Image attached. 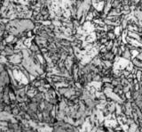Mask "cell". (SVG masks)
Listing matches in <instances>:
<instances>
[{"instance_id":"cell-8","label":"cell","mask_w":142,"mask_h":132,"mask_svg":"<svg viewBox=\"0 0 142 132\" xmlns=\"http://www.w3.org/2000/svg\"><path fill=\"white\" fill-rule=\"evenodd\" d=\"M136 57H138V59H140V60H142V52H140V53H138V55H137Z\"/></svg>"},{"instance_id":"cell-1","label":"cell","mask_w":142,"mask_h":132,"mask_svg":"<svg viewBox=\"0 0 142 132\" xmlns=\"http://www.w3.org/2000/svg\"><path fill=\"white\" fill-rule=\"evenodd\" d=\"M121 58L124 59V60H125V61H128V62H131V59H132L131 51L126 48V49H125V50L123 52V54H122V56H121Z\"/></svg>"},{"instance_id":"cell-7","label":"cell","mask_w":142,"mask_h":132,"mask_svg":"<svg viewBox=\"0 0 142 132\" xmlns=\"http://www.w3.org/2000/svg\"><path fill=\"white\" fill-rule=\"evenodd\" d=\"M123 10H125V11H131V5H123Z\"/></svg>"},{"instance_id":"cell-3","label":"cell","mask_w":142,"mask_h":132,"mask_svg":"<svg viewBox=\"0 0 142 132\" xmlns=\"http://www.w3.org/2000/svg\"><path fill=\"white\" fill-rule=\"evenodd\" d=\"M107 38L108 40L114 41L117 38V35L115 31H107Z\"/></svg>"},{"instance_id":"cell-5","label":"cell","mask_w":142,"mask_h":132,"mask_svg":"<svg viewBox=\"0 0 142 132\" xmlns=\"http://www.w3.org/2000/svg\"><path fill=\"white\" fill-rule=\"evenodd\" d=\"M112 81V78L109 76H103L102 77L101 83H108V82H111Z\"/></svg>"},{"instance_id":"cell-2","label":"cell","mask_w":142,"mask_h":132,"mask_svg":"<svg viewBox=\"0 0 142 132\" xmlns=\"http://www.w3.org/2000/svg\"><path fill=\"white\" fill-rule=\"evenodd\" d=\"M131 62L133 64L134 67L138 68V69H142V60L138 59V57H133L131 59Z\"/></svg>"},{"instance_id":"cell-4","label":"cell","mask_w":142,"mask_h":132,"mask_svg":"<svg viewBox=\"0 0 142 132\" xmlns=\"http://www.w3.org/2000/svg\"><path fill=\"white\" fill-rule=\"evenodd\" d=\"M117 15H120V14H117L116 8H115V7H111L109 12L108 13V16H117Z\"/></svg>"},{"instance_id":"cell-6","label":"cell","mask_w":142,"mask_h":132,"mask_svg":"<svg viewBox=\"0 0 142 132\" xmlns=\"http://www.w3.org/2000/svg\"><path fill=\"white\" fill-rule=\"evenodd\" d=\"M131 93H132V92H131V90H130V91H128V92H126V93H124L127 100H129V99H131Z\"/></svg>"}]
</instances>
